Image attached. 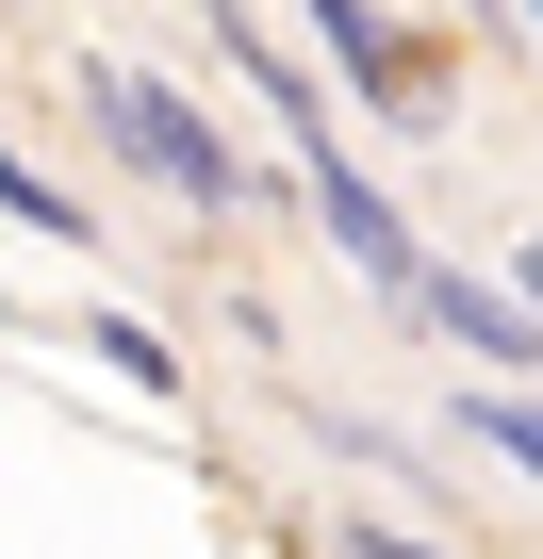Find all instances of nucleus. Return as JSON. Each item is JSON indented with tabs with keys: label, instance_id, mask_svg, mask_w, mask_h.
<instances>
[{
	"label": "nucleus",
	"instance_id": "1",
	"mask_svg": "<svg viewBox=\"0 0 543 559\" xmlns=\"http://www.w3.org/2000/svg\"><path fill=\"white\" fill-rule=\"evenodd\" d=\"M99 116H116V148H132L149 181H181L198 214H231V198H247V165H231V148H214L181 99H165V83H132V67H116V83H99Z\"/></svg>",
	"mask_w": 543,
	"mask_h": 559
},
{
	"label": "nucleus",
	"instance_id": "2",
	"mask_svg": "<svg viewBox=\"0 0 543 559\" xmlns=\"http://www.w3.org/2000/svg\"><path fill=\"white\" fill-rule=\"evenodd\" d=\"M314 214H330V247H346V263L428 280V263H412V230H396V198H379V181H346V148H314Z\"/></svg>",
	"mask_w": 543,
	"mask_h": 559
},
{
	"label": "nucleus",
	"instance_id": "3",
	"mask_svg": "<svg viewBox=\"0 0 543 559\" xmlns=\"http://www.w3.org/2000/svg\"><path fill=\"white\" fill-rule=\"evenodd\" d=\"M412 297H428V313H445L477 362H527V313H510V297H477V280H412Z\"/></svg>",
	"mask_w": 543,
	"mask_h": 559
}]
</instances>
